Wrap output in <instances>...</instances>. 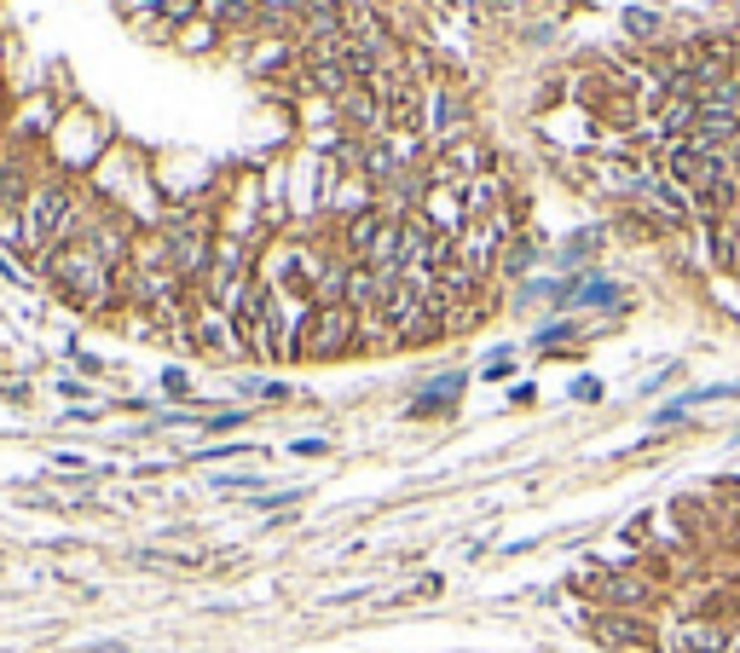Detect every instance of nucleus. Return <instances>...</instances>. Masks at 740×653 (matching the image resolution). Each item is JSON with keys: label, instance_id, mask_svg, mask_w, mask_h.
<instances>
[{"label": "nucleus", "instance_id": "obj_1", "mask_svg": "<svg viewBox=\"0 0 740 653\" xmlns=\"http://www.w3.org/2000/svg\"><path fill=\"white\" fill-rule=\"evenodd\" d=\"M359 347V313L354 307H313L307 318V336H301V353L307 359H342Z\"/></svg>", "mask_w": 740, "mask_h": 653}, {"label": "nucleus", "instance_id": "obj_2", "mask_svg": "<svg viewBox=\"0 0 740 653\" xmlns=\"http://www.w3.org/2000/svg\"><path fill=\"white\" fill-rule=\"evenodd\" d=\"M729 637H735V630L724 619H712V614H677L660 630V642L671 653H729Z\"/></svg>", "mask_w": 740, "mask_h": 653}, {"label": "nucleus", "instance_id": "obj_3", "mask_svg": "<svg viewBox=\"0 0 740 653\" xmlns=\"http://www.w3.org/2000/svg\"><path fill=\"white\" fill-rule=\"evenodd\" d=\"M590 637L602 642V648H648L654 630L636 619V614H596L590 619Z\"/></svg>", "mask_w": 740, "mask_h": 653}, {"label": "nucleus", "instance_id": "obj_4", "mask_svg": "<svg viewBox=\"0 0 740 653\" xmlns=\"http://www.w3.org/2000/svg\"><path fill=\"white\" fill-rule=\"evenodd\" d=\"M458 394H463V376H446V382H435L428 394L411 405V417H435V411H451L458 405Z\"/></svg>", "mask_w": 740, "mask_h": 653}, {"label": "nucleus", "instance_id": "obj_5", "mask_svg": "<svg viewBox=\"0 0 740 653\" xmlns=\"http://www.w3.org/2000/svg\"><path fill=\"white\" fill-rule=\"evenodd\" d=\"M532 255H539V249H532L527 237H516V243H509V255H504V272H527V267H532Z\"/></svg>", "mask_w": 740, "mask_h": 653}, {"label": "nucleus", "instance_id": "obj_6", "mask_svg": "<svg viewBox=\"0 0 740 653\" xmlns=\"http://www.w3.org/2000/svg\"><path fill=\"white\" fill-rule=\"evenodd\" d=\"M197 12V0H162V18H174V24H180V18H192Z\"/></svg>", "mask_w": 740, "mask_h": 653}, {"label": "nucleus", "instance_id": "obj_7", "mask_svg": "<svg viewBox=\"0 0 740 653\" xmlns=\"http://www.w3.org/2000/svg\"><path fill=\"white\" fill-rule=\"evenodd\" d=\"M573 399H602V382H590V376L573 382Z\"/></svg>", "mask_w": 740, "mask_h": 653}, {"label": "nucleus", "instance_id": "obj_8", "mask_svg": "<svg viewBox=\"0 0 740 653\" xmlns=\"http://www.w3.org/2000/svg\"><path fill=\"white\" fill-rule=\"evenodd\" d=\"M243 417L238 411H220V417H209V428H215V434H226V428H238Z\"/></svg>", "mask_w": 740, "mask_h": 653}]
</instances>
